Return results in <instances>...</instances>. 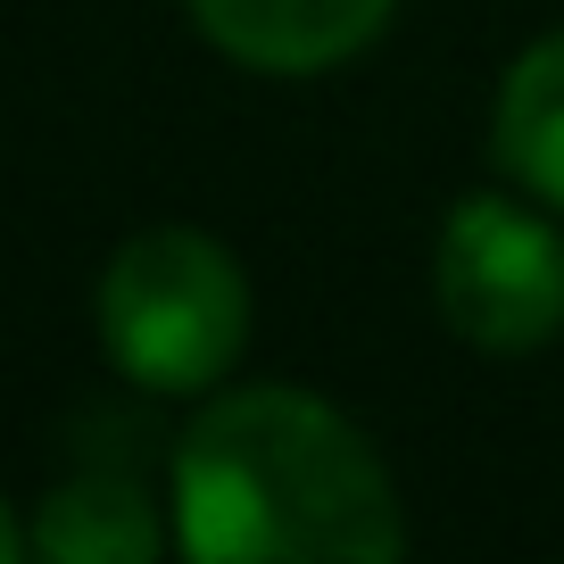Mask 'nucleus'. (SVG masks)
I'll return each mask as SVG.
<instances>
[{"mask_svg": "<svg viewBox=\"0 0 564 564\" xmlns=\"http://www.w3.org/2000/svg\"><path fill=\"white\" fill-rule=\"evenodd\" d=\"M175 540L199 564H390L399 490L316 390H225L175 448Z\"/></svg>", "mask_w": 564, "mask_h": 564, "instance_id": "1", "label": "nucleus"}, {"mask_svg": "<svg viewBox=\"0 0 564 564\" xmlns=\"http://www.w3.org/2000/svg\"><path fill=\"white\" fill-rule=\"evenodd\" d=\"M100 349L124 382L183 399L225 382V366L249 340V282L225 258V241L192 225H150L108 258L100 274Z\"/></svg>", "mask_w": 564, "mask_h": 564, "instance_id": "2", "label": "nucleus"}, {"mask_svg": "<svg viewBox=\"0 0 564 564\" xmlns=\"http://www.w3.org/2000/svg\"><path fill=\"white\" fill-rule=\"evenodd\" d=\"M432 291L457 340L523 357L564 333V232L514 199H457L432 258Z\"/></svg>", "mask_w": 564, "mask_h": 564, "instance_id": "3", "label": "nucleus"}, {"mask_svg": "<svg viewBox=\"0 0 564 564\" xmlns=\"http://www.w3.org/2000/svg\"><path fill=\"white\" fill-rule=\"evenodd\" d=\"M399 0H192L199 34L258 75H324L390 25Z\"/></svg>", "mask_w": 564, "mask_h": 564, "instance_id": "4", "label": "nucleus"}, {"mask_svg": "<svg viewBox=\"0 0 564 564\" xmlns=\"http://www.w3.org/2000/svg\"><path fill=\"white\" fill-rule=\"evenodd\" d=\"M490 159L523 183L531 199L564 216V25L540 34L498 84V117H490Z\"/></svg>", "mask_w": 564, "mask_h": 564, "instance_id": "5", "label": "nucleus"}, {"mask_svg": "<svg viewBox=\"0 0 564 564\" xmlns=\"http://www.w3.org/2000/svg\"><path fill=\"white\" fill-rule=\"evenodd\" d=\"M34 547L58 564H150L166 531L124 474H67L34 514Z\"/></svg>", "mask_w": 564, "mask_h": 564, "instance_id": "6", "label": "nucleus"}, {"mask_svg": "<svg viewBox=\"0 0 564 564\" xmlns=\"http://www.w3.org/2000/svg\"><path fill=\"white\" fill-rule=\"evenodd\" d=\"M25 540H34V531H18V514L0 507V564H9V556H25Z\"/></svg>", "mask_w": 564, "mask_h": 564, "instance_id": "7", "label": "nucleus"}]
</instances>
